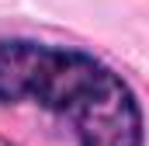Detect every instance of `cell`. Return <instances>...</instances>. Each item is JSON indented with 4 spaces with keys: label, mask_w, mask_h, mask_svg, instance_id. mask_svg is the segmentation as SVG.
Returning <instances> with one entry per match:
<instances>
[{
    "label": "cell",
    "mask_w": 149,
    "mask_h": 146,
    "mask_svg": "<svg viewBox=\"0 0 149 146\" xmlns=\"http://www.w3.org/2000/svg\"><path fill=\"white\" fill-rule=\"evenodd\" d=\"M31 101L73 122L80 146H142L135 91L101 59L31 38L0 42V105Z\"/></svg>",
    "instance_id": "cell-1"
},
{
    "label": "cell",
    "mask_w": 149,
    "mask_h": 146,
    "mask_svg": "<svg viewBox=\"0 0 149 146\" xmlns=\"http://www.w3.org/2000/svg\"><path fill=\"white\" fill-rule=\"evenodd\" d=\"M0 146H14V143H7V139H0Z\"/></svg>",
    "instance_id": "cell-2"
}]
</instances>
